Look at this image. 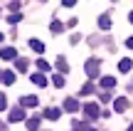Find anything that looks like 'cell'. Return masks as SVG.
Wrapping results in <instances>:
<instances>
[{
    "instance_id": "cell-30",
    "label": "cell",
    "mask_w": 133,
    "mask_h": 131,
    "mask_svg": "<svg viewBox=\"0 0 133 131\" xmlns=\"http://www.w3.org/2000/svg\"><path fill=\"white\" fill-rule=\"evenodd\" d=\"M12 3H22V0H12Z\"/></svg>"
},
{
    "instance_id": "cell-11",
    "label": "cell",
    "mask_w": 133,
    "mask_h": 131,
    "mask_svg": "<svg viewBox=\"0 0 133 131\" xmlns=\"http://www.w3.org/2000/svg\"><path fill=\"white\" fill-rule=\"evenodd\" d=\"M37 129H39V116L27 119V131H37Z\"/></svg>"
},
{
    "instance_id": "cell-23",
    "label": "cell",
    "mask_w": 133,
    "mask_h": 131,
    "mask_svg": "<svg viewBox=\"0 0 133 131\" xmlns=\"http://www.w3.org/2000/svg\"><path fill=\"white\" fill-rule=\"evenodd\" d=\"M94 92V84H84V87H81V94H91Z\"/></svg>"
},
{
    "instance_id": "cell-28",
    "label": "cell",
    "mask_w": 133,
    "mask_h": 131,
    "mask_svg": "<svg viewBox=\"0 0 133 131\" xmlns=\"http://www.w3.org/2000/svg\"><path fill=\"white\" fill-rule=\"evenodd\" d=\"M128 20H131V25H133V13H131V15H128Z\"/></svg>"
},
{
    "instance_id": "cell-16",
    "label": "cell",
    "mask_w": 133,
    "mask_h": 131,
    "mask_svg": "<svg viewBox=\"0 0 133 131\" xmlns=\"http://www.w3.org/2000/svg\"><path fill=\"white\" fill-rule=\"evenodd\" d=\"M49 30H52V32H54V35H59V32H64V25H62V22H59V20H54V22H52V25H49Z\"/></svg>"
},
{
    "instance_id": "cell-10",
    "label": "cell",
    "mask_w": 133,
    "mask_h": 131,
    "mask_svg": "<svg viewBox=\"0 0 133 131\" xmlns=\"http://www.w3.org/2000/svg\"><path fill=\"white\" fill-rule=\"evenodd\" d=\"M116 87V79L114 77H104L101 79V89H114Z\"/></svg>"
},
{
    "instance_id": "cell-24",
    "label": "cell",
    "mask_w": 133,
    "mask_h": 131,
    "mask_svg": "<svg viewBox=\"0 0 133 131\" xmlns=\"http://www.w3.org/2000/svg\"><path fill=\"white\" fill-rule=\"evenodd\" d=\"M74 129H76V131H89V129H86V124H81V121H76Z\"/></svg>"
},
{
    "instance_id": "cell-18",
    "label": "cell",
    "mask_w": 133,
    "mask_h": 131,
    "mask_svg": "<svg viewBox=\"0 0 133 131\" xmlns=\"http://www.w3.org/2000/svg\"><path fill=\"white\" fill-rule=\"evenodd\" d=\"M37 69H39V72H49V62L39 57V59H37Z\"/></svg>"
},
{
    "instance_id": "cell-2",
    "label": "cell",
    "mask_w": 133,
    "mask_h": 131,
    "mask_svg": "<svg viewBox=\"0 0 133 131\" xmlns=\"http://www.w3.org/2000/svg\"><path fill=\"white\" fill-rule=\"evenodd\" d=\"M84 116L86 119H99L101 116V114H99V104H94V102L84 104Z\"/></svg>"
},
{
    "instance_id": "cell-8",
    "label": "cell",
    "mask_w": 133,
    "mask_h": 131,
    "mask_svg": "<svg viewBox=\"0 0 133 131\" xmlns=\"http://www.w3.org/2000/svg\"><path fill=\"white\" fill-rule=\"evenodd\" d=\"M32 84H37V87H47V77H44V74H32Z\"/></svg>"
},
{
    "instance_id": "cell-6",
    "label": "cell",
    "mask_w": 133,
    "mask_h": 131,
    "mask_svg": "<svg viewBox=\"0 0 133 131\" xmlns=\"http://www.w3.org/2000/svg\"><path fill=\"white\" fill-rule=\"evenodd\" d=\"M114 109L118 114H123L126 109H128V99H126V97H118V99H116V104H114Z\"/></svg>"
},
{
    "instance_id": "cell-15",
    "label": "cell",
    "mask_w": 133,
    "mask_h": 131,
    "mask_svg": "<svg viewBox=\"0 0 133 131\" xmlns=\"http://www.w3.org/2000/svg\"><path fill=\"white\" fill-rule=\"evenodd\" d=\"M15 67H17V72H27V67H30V62H27V59H22V57H20L17 62H15Z\"/></svg>"
},
{
    "instance_id": "cell-26",
    "label": "cell",
    "mask_w": 133,
    "mask_h": 131,
    "mask_svg": "<svg viewBox=\"0 0 133 131\" xmlns=\"http://www.w3.org/2000/svg\"><path fill=\"white\" fill-rule=\"evenodd\" d=\"M5 107H8V102H5V97H3V94H0V111H3Z\"/></svg>"
},
{
    "instance_id": "cell-5",
    "label": "cell",
    "mask_w": 133,
    "mask_h": 131,
    "mask_svg": "<svg viewBox=\"0 0 133 131\" xmlns=\"http://www.w3.org/2000/svg\"><path fill=\"white\" fill-rule=\"evenodd\" d=\"M8 119H10V121H22V119H25V109L22 107H15L12 111H10Z\"/></svg>"
},
{
    "instance_id": "cell-22",
    "label": "cell",
    "mask_w": 133,
    "mask_h": 131,
    "mask_svg": "<svg viewBox=\"0 0 133 131\" xmlns=\"http://www.w3.org/2000/svg\"><path fill=\"white\" fill-rule=\"evenodd\" d=\"M22 20V15L20 13H12V15H8V22H20Z\"/></svg>"
},
{
    "instance_id": "cell-19",
    "label": "cell",
    "mask_w": 133,
    "mask_h": 131,
    "mask_svg": "<svg viewBox=\"0 0 133 131\" xmlns=\"http://www.w3.org/2000/svg\"><path fill=\"white\" fill-rule=\"evenodd\" d=\"M3 82L5 84H12L15 82V72H10V69H8V72H3Z\"/></svg>"
},
{
    "instance_id": "cell-12",
    "label": "cell",
    "mask_w": 133,
    "mask_h": 131,
    "mask_svg": "<svg viewBox=\"0 0 133 131\" xmlns=\"http://www.w3.org/2000/svg\"><path fill=\"white\" fill-rule=\"evenodd\" d=\"M44 116H47V119H52V121H57V119L62 116V111H59V109H54V107H52V109H47V114H44Z\"/></svg>"
},
{
    "instance_id": "cell-9",
    "label": "cell",
    "mask_w": 133,
    "mask_h": 131,
    "mask_svg": "<svg viewBox=\"0 0 133 131\" xmlns=\"http://www.w3.org/2000/svg\"><path fill=\"white\" fill-rule=\"evenodd\" d=\"M64 109L66 111H76V109H79V102H76V99H64Z\"/></svg>"
},
{
    "instance_id": "cell-7",
    "label": "cell",
    "mask_w": 133,
    "mask_h": 131,
    "mask_svg": "<svg viewBox=\"0 0 133 131\" xmlns=\"http://www.w3.org/2000/svg\"><path fill=\"white\" fill-rule=\"evenodd\" d=\"M57 69H59V74H66V72H69V64H66V59L62 57V54L57 57Z\"/></svg>"
},
{
    "instance_id": "cell-29",
    "label": "cell",
    "mask_w": 133,
    "mask_h": 131,
    "mask_svg": "<svg viewBox=\"0 0 133 131\" xmlns=\"http://www.w3.org/2000/svg\"><path fill=\"white\" fill-rule=\"evenodd\" d=\"M128 131H133V124H131V126H128Z\"/></svg>"
},
{
    "instance_id": "cell-13",
    "label": "cell",
    "mask_w": 133,
    "mask_h": 131,
    "mask_svg": "<svg viewBox=\"0 0 133 131\" xmlns=\"http://www.w3.org/2000/svg\"><path fill=\"white\" fill-rule=\"evenodd\" d=\"M99 27L101 30H109L111 27V17H109V15H101V17H99Z\"/></svg>"
},
{
    "instance_id": "cell-33",
    "label": "cell",
    "mask_w": 133,
    "mask_h": 131,
    "mask_svg": "<svg viewBox=\"0 0 133 131\" xmlns=\"http://www.w3.org/2000/svg\"><path fill=\"white\" fill-rule=\"evenodd\" d=\"M89 131H96V129H89Z\"/></svg>"
},
{
    "instance_id": "cell-34",
    "label": "cell",
    "mask_w": 133,
    "mask_h": 131,
    "mask_svg": "<svg viewBox=\"0 0 133 131\" xmlns=\"http://www.w3.org/2000/svg\"><path fill=\"white\" fill-rule=\"evenodd\" d=\"M0 15H3V13H0Z\"/></svg>"
},
{
    "instance_id": "cell-1",
    "label": "cell",
    "mask_w": 133,
    "mask_h": 131,
    "mask_svg": "<svg viewBox=\"0 0 133 131\" xmlns=\"http://www.w3.org/2000/svg\"><path fill=\"white\" fill-rule=\"evenodd\" d=\"M84 69H86V77H89V79H96V77H99V69H101V59L99 57H91L89 62L84 64Z\"/></svg>"
},
{
    "instance_id": "cell-21",
    "label": "cell",
    "mask_w": 133,
    "mask_h": 131,
    "mask_svg": "<svg viewBox=\"0 0 133 131\" xmlns=\"http://www.w3.org/2000/svg\"><path fill=\"white\" fill-rule=\"evenodd\" d=\"M99 102L101 104H109L111 102V92H109V89H104V94H99Z\"/></svg>"
},
{
    "instance_id": "cell-14",
    "label": "cell",
    "mask_w": 133,
    "mask_h": 131,
    "mask_svg": "<svg viewBox=\"0 0 133 131\" xmlns=\"http://www.w3.org/2000/svg\"><path fill=\"white\" fill-rule=\"evenodd\" d=\"M30 47H32V49H35V52H39V54H42V52H44V45H42V42H39V40H30Z\"/></svg>"
},
{
    "instance_id": "cell-17",
    "label": "cell",
    "mask_w": 133,
    "mask_h": 131,
    "mask_svg": "<svg viewBox=\"0 0 133 131\" xmlns=\"http://www.w3.org/2000/svg\"><path fill=\"white\" fill-rule=\"evenodd\" d=\"M131 67H133V64H131V59H128V57L118 62V69H121V72H131Z\"/></svg>"
},
{
    "instance_id": "cell-27",
    "label": "cell",
    "mask_w": 133,
    "mask_h": 131,
    "mask_svg": "<svg viewBox=\"0 0 133 131\" xmlns=\"http://www.w3.org/2000/svg\"><path fill=\"white\" fill-rule=\"evenodd\" d=\"M126 47H128V49H133V35H131L128 40H126Z\"/></svg>"
},
{
    "instance_id": "cell-31",
    "label": "cell",
    "mask_w": 133,
    "mask_h": 131,
    "mask_svg": "<svg viewBox=\"0 0 133 131\" xmlns=\"http://www.w3.org/2000/svg\"><path fill=\"white\" fill-rule=\"evenodd\" d=\"M0 82H3V72H0Z\"/></svg>"
},
{
    "instance_id": "cell-25",
    "label": "cell",
    "mask_w": 133,
    "mask_h": 131,
    "mask_svg": "<svg viewBox=\"0 0 133 131\" xmlns=\"http://www.w3.org/2000/svg\"><path fill=\"white\" fill-rule=\"evenodd\" d=\"M74 3H76V0H62V5H64V8H74Z\"/></svg>"
},
{
    "instance_id": "cell-4",
    "label": "cell",
    "mask_w": 133,
    "mask_h": 131,
    "mask_svg": "<svg viewBox=\"0 0 133 131\" xmlns=\"http://www.w3.org/2000/svg\"><path fill=\"white\" fill-rule=\"evenodd\" d=\"M0 57H3L5 62H8V59H15V57H17V49H15V47H3V49H0Z\"/></svg>"
},
{
    "instance_id": "cell-32",
    "label": "cell",
    "mask_w": 133,
    "mask_h": 131,
    "mask_svg": "<svg viewBox=\"0 0 133 131\" xmlns=\"http://www.w3.org/2000/svg\"><path fill=\"white\" fill-rule=\"evenodd\" d=\"M0 40H3V32H0Z\"/></svg>"
},
{
    "instance_id": "cell-20",
    "label": "cell",
    "mask_w": 133,
    "mask_h": 131,
    "mask_svg": "<svg viewBox=\"0 0 133 131\" xmlns=\"http://www.w3.org/2000/svg\"><path fill=\"white\" fill-rule=\"evenodd\" d=\"M52 84H54V87H64V74H54V77H52Z\"/></svg>"
},
{
    "instance_id": "cell-3",
    "label": "cell",
    "mask_w": 133,
    "mask_h": 131,
    "mask_svg": "<svg viewBox=\"0 0 133 131\" xmlns=\"http://www.w3.org/2000/svg\"><path fill=\"white\" fill-rule=\"evenodd\" d=\"M20 107H22V109H32V107H37V97H32V94L27 97V94H25V97L20 99Z\"/></svg>"
}]
</instances>
